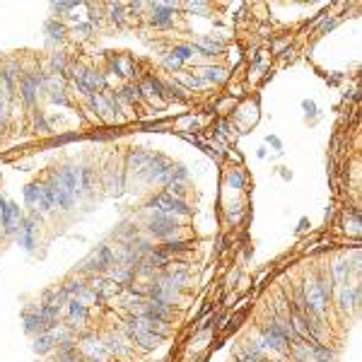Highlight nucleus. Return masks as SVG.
<instances>
[{
    "label": "nucleus",
    "instance_id": "1",
    "mask_svg": "<svg viewBox=\"0 0 362 362\" xmlns=\"http://www.w3.org/2000/svg\"><path fill=\"white\" fill-rule=\"evenodd\" d=\"M24 201L29 205H37V210L41 212H49L56 201H53V191H51L49 184H29L24 189Z\"/></svg>",
    "mask_w": 362,
    "mask_h": 362
},
{
    "label": "nucleus",
    "instance_id": "2",
    "mask_svg": "<svg viewBox=\"0 0 362 362\" xmlns=\"http://www.w3.org/2000/svg\"><path fill=\"white\" fill-rule=\"evenodd\" d=\"M150 208H155V210L162 212V215H169V218H174V215H191V208L181 201V198L171 196V193L155 196L150 201Z\"/></svg>",
    "mask_w": 362,
    "mask_h": 362
},
{
    "label": "nucleus",
    "instance_id": "3",
    "mask_svg": "<svg viewBox=\"0 0 362 362\" xmlns=\"http://www.w3.org/2000/svg\"><path fill=\"white\" fill-rule=\"evenodd\" d=\"M44 75L46 73H22L20 78V94L22 99H24V104H34L37 101V94H39V90L44 87Z\"/></svg>",
    "mask_w": 362,
    "mask_h": 362
},
{
    "label": "nucleus",
    "instance_id": "4",
    "mask_svg": "<svg viewBox=\"0 0 362 362\" xmlns=\"http://www.w3.org/2000/svg\"><path fill=\"white\" fill-rule=\"evenodd\" d=\"M302 297L307 302V307L312 309L316 316H323L326 312V304H329V297L323 295V290L316 285V280H309L304 285V290H302Z\"/></svg>",
    "mask_w": 362,
    "mask_h": 362
},
{
    "label": "nucleus",
    "instance_id": "5",
    "mask_svg": "<svg viewBox=\"0 0 362 362\" xmlns=\"http://www.w3.org/2000/svg\"><path fill=\"white\" fill-rule=\"evenodd\" d=\"M44 87L49 92V99L53 104H60V106H70V101L65 97V85H63V78L60 75H53V73H46L44 75Z\"/></svg>",
    "mask_w": 362,
    "mask_h": 362
},
{
    "label": "nucleus",
    "instance_id": "6",
    "mask_svg": "<svg viewBox=\"0 0 362 362\" xmlns=\"http://www.w3.org/2000/svg\"><path fill=\"white\" fill-rule=\"evenodd\" d=\"M116 266V256L109 246H99L97 251H92V256L82 263L85 271H104V268H114Z\"/></svg>",
    "mask_w": 362,
    "mask_h": 362
},
{
    "label": "nucleus",
    "instance_id": "7",
    "mask_svg": "<svg viewBox=\"0 0 362 362\" xmlns=\"http://www.w3.org/2000/svg\"><path fill=\"white\" fill-rule=\"evenodd\" d=\"M176 230H179L176 220H174V218H169V215H162V212H157V215H155V218L148 222V232H150V234H155V237H160V239H167V237H171Z\"/></svg>",
    "mask_w": 362,
    "mask_h": 362
},
{
    "label": "nucleus",
    "instance_id": "8",
    "mask_svg": "<svg viewBox=\"0 0 362 362\" xmlns=\"http://www.w3.org/2000/svg\"><path fill=\"white\" fill-rule=\"evenodd\" d=\"M0 212H3V227L5 232H17V227L22 225V212H20V205L17 203H10V201H0Z\"/></svg>",
    "mask_w": 362,
    "mask_h": 362
},
{
    "label": "nucleus",
    "instance_id": "9",
    "mask_svg": "<svg viewBox=\"0 0 362 362\" xmlns=\"http://www.w3.org/2000/svg\"><path fill=\"white\" fill-rule=\"evenodd\" d=\"M174 15H176V5H169V3H157L152 5V15L150 22L155 27H167L174 22Z\"/></svg>",
    "mask_w": 362,
    "mask_h": 362
},
{
    "label": "nucleus",
    "instance_id": "10",
    "mask_svg": "<svg viewBox=\"0 0 362 362\" xmlns=\"http://www.w3.org/2000/svg\"><path fill=\"white\" fill-rule=\"evenodd\" d=\"M193 49H196V53H201V56H215V53L222 51V41L212 39V37H201V39L193 41Z\"/></svg>",
    "mask_w": 362,
    "mask_h": 362
},
{
    "label": "nucleus",
    "instance_id": "11",
    "mask_svg": "<svg viewBox=\"0 0 362 362\" xmlns=\"http://www.w3.org/2000/svg\"><path fill=\"white\" fill-rule=\"evenodd\" d=\"M360 300V290L352 287V285H341V292H338V302H341V309H352Z\"/></svg>",
    "mask_w": 362,
    "mask_h": 362
},
{
    "label": "nucleus",
    "instance_id": "12",
    "mask_svg": "<svg viewBox=\"0 0 362 362\" xmlns=\"http://www.w3.org/2000/svg\"><path fill=\"white\" fill-rule=\"evenodd\" d=\"M82 352H85V355H90L92 360H99V362H104V357L109 355L106 345L99 343V341H94V338H90V341L82 343Z\"/></svg>",
    "mask_w": 362,
    "mask_h": 362
},
{
    "label": "nucleus",
    "instance_id": "13",
    "mask_svg": "<svg viewBox=\"0 0 362 362\" xmlns=\"http://www.w3.org/2000/svg\"><path fill=\"white\" fill-rule=\"evenodd\" d=\"M68 314H70V326H82L87 321V307L78 300L68 302Z\"/></svg>",
    "mask_w": 362,
    "mask_h": 362
},
{
    "label": "nucleus",
    "instance_id": "14",
    "mask_svg": "<svg viewBox=\"0 0 362 362\" xmlns=\"http://www.w3.org/2000/svg\"><path fill=\"white\" fill-rule=\"evenodd\" d=\"M87 99H90V106L97 111L99 116H104L106 121H114V116H111V106H109V101H106L104 94H97V92H94V94L87 97Z\"/></svg>",
    "mask_w": 362,
    "mask_h": 362
},
{
    "label": "nucleus",
    "instance_id": "15",
    "mask_svg": "<svg viewBox=\"0 0 362 362\" xmlns=\"http://www.w3.org/2000/svg\"><path fill=\"white\" fill-rule=\"evenodd\" d=\"M24 331L29 333H46V323L41 319L39 309L37 312H27L24 314Z\"/></svg>",
    "mask_w": 362,
    "mask_h": 362
},
{
    "label": "nucleus",
    "instance_id": "16",
    "mask_svg": "<svg viewBox=\"0 0 362 362\" xmlns=\"http://www.w3.org/2000/svg\"><path fill=\"white\" fill-rule=\"evenodd\" d=\"M196 75H198V78H203V80L208 82V85H212V82H225V80H227V73L222 70V68H210V65H208V68H201V70L196 73Z\"/></svg>",
    "mask_w": 362,
    "mask_h": 362
},
{
    "label": "nucleus",
    "instance_id": "17",
    "mask_svg": "<svg viewBox=\"0 0 362 362\" xmlns=\"http://www.w3.org/2000/svg\"><path fill=\"white\" fill-rule=\"evenodd\" d=\"M22 225H24V227H22V232H20V244L27 251H31V249H34V220H24Z\"/></svg>",
    "mask_w": 362,
    "mask_h": 362
},
{
    "label": "nucleus",
    "instance_id": "18",
    "mask_svg": "<svg viewBox=\"0 0 362 362\" xmlns=\"http://www.w3.org/2000/svg\"><path fill=\"white\" fill-rule=\"evenodd\" d=\"M85 85H87V90L94 94L97 90L104 87V75L97 70H85Z\"/></svg>",
    "mask_w": 362,
    "mask_h": 362
},
{
    "label": "nucleus",
    "instance_id": "19",
    "mask_svg": "<svg viewBox=\"0 0 362 362\" xmlns=\"http://www.w3.org/2000/svg\"><path fill=\"white\" fill-rule=\"evenodd\" d=\"M111 68L119 75H123V78H131L133 75V63L128 58H123V56H116V58L111 60Z\"/></svg>",
    "mask_w": 362,
    "mask_h": 362
},
{
    "label": "nucleus",
    "instance_id": "20",
    "mask_svg": "<svg viewBox=\"0 0 362 362\" xmlns=\"http://www.w3.org/2000/svg\"><path fill=\"white\" fill-rule=\"evenodd\" d=\"M53 345H56V341H53V336L46 331V333H39V336H37V341H34V350L44 355V352H49Z\"/></svg>",
    "mask_w": 362,
    "mask_h": 362
},
{
    "label": "nucleus",
    "instance_id": "21",
    "mask_svg": "<svg viewBox=\"0 0 362 362\" xmlns=\"http://www.w3.org/2000/svg\"><path fill=\"white\" fill-rule=\"evenodd\" d=\"M73 300H78V302H82L85 307H90V304H97V302H99V295L92 290V287H87V285H85V287H80V292H78Z\"/></svg>",
    "mask_w": 362,
    "mask_h": 362
},
{
    "label": "nucleus",
    "instance_id": "22",
    "mask_svg": "<svg viewBox=\"0 0 362 362\" xmlns=\"http://www.w3.org/2000/svg\"><path fill=\"white\" fill-rule=\"evenodd\" d=\"M51 73H53V75H63V73H68L65 53H53V56H51Z\"/></svg>",
    "mask_w": 362,
    "mask_h": 362
},
{
    "label": "nucleus",
    "instance_id": "23",
    "mask_svg": "<svg viewBox=\"0 0 362 362\" xmlns=\"http://www.w3.org/2000/svg\"><path fill=\"white\" fill-rule=\"evenodd\" d=\"M46 31H49V37L51 39H63L65 37V24L63 22H58V20H49L46 22Z\"/></svg>",
    "mask_w": 362,
    "mask_h": 362
},
{
    "label": "nucleus",
    "instance_id": "24",
    "mask_svg": "<svg viewBox=\"0 0 362 362\" xmlns=\"http://www.w3.org/2000/svg\"><path fill=\"white\" fill-rule=\"evenodd\" d=\"M162 254H167V256H171V254H186L189 251V244L186 241H167L164 246H160Z\"/></svg>",
    "mask_w": 362,
    "mask_h": 362
},
{
    "label": "nucleus",
    "instance_id": "25",
    "mask_svg": "<svg viewBox=\"0 0 362 362\" xmlns=\"http://www.w3.org/2000/svg\"><path fill=\"white\" fill-rule=\"evenodd\" d=\"M176 58L184 63V60H189L196 56V49H193V44H179V46H174V51H171Z\"/></svg>",
    "mask_w": 362,
    "mask_h": 362
},
{
    "label": "nucleus",
    "instance_id": "26",
    "mask_svg": "<svg viewBox=\"0 0 362 362\" xmlns=\"http://www.w3.org/2000/svg\"><path fill=\"white\" fill-rule=\"evenodd\" d=\"M179 80L189 87V90H201V87H208V82L203 80V78H198L196 73L193 75H179Z\"/></svg>",
    "mask_w": 362,
    "mask_h": 362
},
{
    "label": "nucleus",
    "instance_id": "27",
    "mask_svg": "<svg viewBox=\"0 0 362 362\" xmlns=\"http://www.w3.org/2000/svg\"><path fill=\"white\" fill-rule=\"evenodd\" d=\"M142 97V92H140V85H128V87H123V92H121V99L123 101H138Z\"/></svg>",
    "mask_w": 362,
    "mask_h": 362
},
{
    "label": "nucleus",
    "instance_id": "28",
    "mask_svg": "<svg viewBox=\"0 0 362 362\" xmlns=\"http://www.w3.org/2000/svg\"><path fill=\"white\" fill-rule=\"evenodd\" d=\"M331 280H336V282H345V280H348V266H345L343 261L333 263V268H331Z\"/></svg>",
    "mask_w": 362,
    "mask_h": 362
},
{
    "label": "nucleus",
    "instance_id": "29",
    "mask_svg": "<svg viewBox=\"0 0 362 362\" xmlns=\"http://www.w3.org/2000/svg\"><path fill=\"white\" fill-rule=\"evenodd\" d=\"M123 10H126V5H109V17L114 22H116V24H123V20H126V15H123Z\"/></svg>",
    "mask_w": 362,
    "mask_h": 362
},
{
    "label": "nucleus",
    "instance_id": "30",
    "mask_svg": "<svg viewBox=\"0 0 362 362\" xmlns=\"http://www.w3.org/2000/svg\"><path fill=\"white\" fill-rule=\"evenodd\" d=\"M227 184H230L232 189H244V174L239 169H232L230 176H227Z\"/></svg>",
    "mask_w": 362,
    "mask_h": 362
},
{
    "label": "nucleus",
    "instance_id": "31",
    "mask_svg": "<svg viewBox=\"0 0 362 362\" xmlns=\"http://www.w3.org/2000/svg\"><path fill=\"white\" fill-rule=\"evenodd\" d=\"M164 68H167V70H179L181 68V60L176 58V56H174V53H169V56H167V58H164Z\"/></svg>",
    "mask_w": 362,
    "mask_h": 362
},
{
    "label": "nucleus",
    "instance_id": "32",
    "mask_svg": "<svg viewBox=\"0 0 362 362\" xmlns=\"http://www.w3.org/2000/svg\"><path fill=\"white\" fill-rule=\"evenodd\" d=\"M34 128L39 133H49V123H46V119H44V114H37V121H34Z\"/></svg>",
    "mask_w": 362,
    "mask_h": 362
},
{
    "label": "nucleus",
    "instance_id": "33",
    "mask_svg": "<svg viewBox=\"0 0 362 362\" xmlns=\"http://www.w3.org/2000/svg\"><path fill=\"white\" fill-rule=\"evenodd\" d=\"M218 135H220V138H225V140H230V138H232L230 123H227V121H220V123H218Z\"/></svg>",
    "mask_w": 362,
    "mask_h": 362
},
{
    "label": "nucleus",
    "instance_id": "34",
    "mask_svg": "<svg viewBox=\"0 0 362 362\" xmlns=\"http://www.w3.org/2000/svg\"><path fill=\"white\" fill-rule=\"evenodd\" d=\"M51 8H53V12H65V10H75L78 5L75 3H53Z\"/></svg>",
    "mask_w": 362,
    "mask_h": 362
},
{
    "label": "nucleus",
    "instance_id": "35",
    "mask_svg": "<svg viewBox=\"0 0 362 362\" xmlns=\"http://www.w3.org/2000/svg\"><path fill=\"white\" fill-rule=\"evenodd\" d=\"M92 29H94L92 24H78V27H75V34L85 39V37H90V34H92Z\"/></svg>",
    "mask_w": 362,
    "mask_h": 362
},
{
    "label": "nucleus",
    "instance_id": "36",
    "mask_svg": "<svg viewBox=\"0 0 362 362\" xmlns=\"http://www.w3.org/2000/svg\"><path fill=\"white\" fill-rule=\"evenodd\" d=\"M184 8H186V10H191V12H205L208 10V5H205V3H186Z\"/></svg>",
    "mask_w": 362,
    "mask_h": 362
},
{
    "label": "nucleus",
    "instance_id": "37",
    "mask_svg": "<svg viewBox=\"0 0 362 362\" xmlns=\"http://www.w3.org/2000/svg\"><path fill=\"white\" fill-rule=\"evenodd\" d=\"M302 109L307 111V116H316V104H314V101L304 99V101H302Z\"/></svg>",
    "mask_w": 362,
    "mask_h": 362
},
{
    "label": "nucleus",
    "instance_id": "38",
    "mask_svg": "<svg viewBox=\"0 0 362 362\" xmlns=\"http://www.w3.org/2000/svg\"><path fill=\"white\" fill-rule=\"evenodd\" d=\"M266 142H268V145H271V148H275V150H280V148H282V142L278 140V138H275V135H268V138H266Z\"/></svg>",
    "mask_w": 362,
    "mask_h": 362
},
{
    "label": "nucleus",
    "instance_id": "39",
    "mask_svg": "<svg viewBox=\"0 0 362 362\" xmlns=\"http://www.w3.org/2000/svg\"><path fill=\"white\" fill-rule=\"evenodd\" d=\"M92 362H99V360H92Z\"/></svg>",
    "mask_w": 362,
    "mask_h": 362
}]
</instances>
